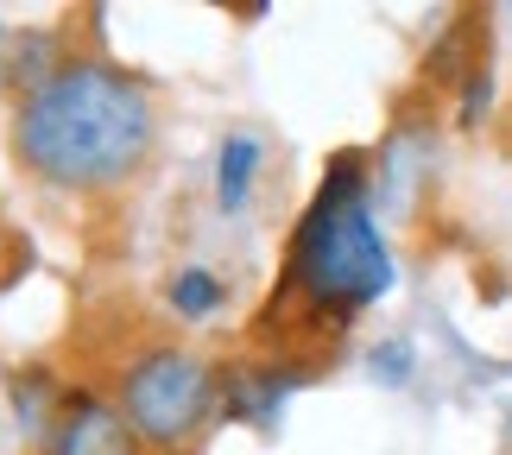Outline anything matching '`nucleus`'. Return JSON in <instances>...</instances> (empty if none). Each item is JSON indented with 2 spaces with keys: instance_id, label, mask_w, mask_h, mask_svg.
Listing matches in <instances>:
<instances>
[{
  "instance_id": "f03ea898",
  "label": "nucleus",
  "mask_w": 512,
  "mask_h": 455,
  "mask_svg": "<svg viewBox=\"0 0 512 455\" xmlns=\"http://www.w3.org/2000/svg\"><path fill=\"white\" fill-rule=\"evenodd\" d=\"M367 158L361 152H336L323 171V190L310 196L298 234H291V260L279 291L310 310V323H329L336 335L361 304L392 291V253L373 228V203H367Z\"/></svg>"
},
{
  "instance_id": "9d476101",
  "label": "nucleus",
  "mask_w": 512,
  "mask_h": 455,
  "mask_svg": "<svg viewBox=\"0 0 512 455\" xmlns=\"http://www.w3.org/2000/svg\"><path fill=\"white\" fill-rule=\"evenodd\" d=\"M487 95H494V76H487V70H475V76L462 83V127H475V121H481Z\"/></svg>"
},
{
  "instance_id": "f257e3e1",
  "label": "nucleus",
  "mask_w": 512,
  "mask_h": 455,
  "mask_svg": "<svg viewBox=\"0 0 512 455\" xmlns=\"http://www.w3.org/2000/svg\"><path fill=\"white\" fill-rule=\"evenodd\" d=\"M152 146V102L127 70L76 57L57 64L45 83L26 95L13 121V152L26 158L45 184H121L140 171Z\"/></svg>"
},
{
  "instance_id": "20e7f679",
  "label": "nucleus",
  "mask_w": 512,
  "mask_h": 455,
  "mask_svg": "<svg viewBox=\"0 0 512 455\" xmlns=\"http://www.w3.org/2000/svg\"><path fill=\"white\" fill-rule=\"evenodd\" d=\"M45 455H140V437L127 430V411L102 405L95 392H76V399H64V411H57Z\"/></svg>"
},
{
  "instance_id": "423d86ee",
  "label": "nucleus",
  "mask_w": 512,
  "mask_h": 455,
  "mask_svg": "<svg viewBox=\"0 0 512 455\" xmlns=\"http://www.w3.org/2000/svg\"><path fill=\"white\" fill-rule=\"evenodd\" d=\"M253 171H260V140H253V133H228L222 158H215V196H222V209H241L247 203Z\"/></svg>"
},
{
  "instance_id": "6e6552de",
  "label": "nucleus",
  "mask_w": 512,
  "mask_h": 455,
  "mask_svg": "<svg viewBox=\"0 0 512 455\" xmlns=\"http://www.w3.org/2000/svg\"><path fill=\"white\" fill-rule=\"evenodd\" d=\"M215 304H222V279L203 266H190V272H177L171 279V310L177 316H209Z\"/></svg>"
},
{
  "instance_id": "1a4fd4ad",
  "label": "nucleus",
  "mask_w": 512,
  "mask_h": 455,
  "mask_svg": "<svg viewBox=\"0 0 512 455\" xmlns=\"http://www.w3.org/2000/svg\"><path fill=\"white\" fill-rule=\"evenodd\" d=\"M367 367H373V380H386V386H405V380H411V367H418V354H411V342H405V335H386V342L367 354Z\"/></svg>"
},
{
  "instance_id": "39448f33",
  "label": "nucleus",
  "mask_w": 512,
  "mask_h": 455,
  "mask_svg": "<svg viewBox=\"0 0 512 455\" xmlns=\"http://www.w3.org/2000/svg\"><path fill=\"white\" fill-rule=\"evenodd\" d=\"M304 386V367H241L222 380V411L234 424H253V430H272L279 424L285 399Z\"/></svg>"
},
{
  "instance_id": "7ed1b4c3",
  "label": "nucleus",
  "mask_w": 512,
  "mask_h": 455,
  "mask_svg": "<svg viewBox=\"0 0 512 455\" xmlns=\"http://www.w3.org/2000/svg\"><path fill=\"white\" fill-rule=\"evenodd\" d=\"M209 405H215L209 367L196 354H177V348L133 361L121 380V411H127L133 437H146V443H184L209 418Z\"/></svg>"
},
{
  "instance_id": "0eeeda50",
  "label": "nucleus",
  "mask_w": 512,
  "mask_h": 455,
  "mask_svg": "<svg viewBox=\"0 0 512 455\" xmlns=\"http://www.w3.org/2000/svg\"><path fill=\"white\" fill-rule=\"evenodd\" d=\"M13 411H19V424L38 430V437H51V424H57V411H64V399H57V386H51V373H19L13 380Z\"/></svg>"
}]
</instances>
